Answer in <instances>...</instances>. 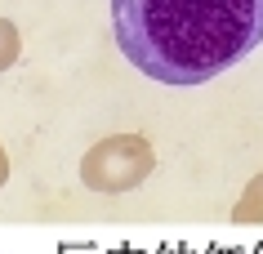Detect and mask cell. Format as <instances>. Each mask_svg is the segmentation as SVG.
<instances>
[{
  "label": "cell",
  "instance_id": "obj_3",
  "mask_svg": "<svg viewBox=\"0 0 263 254\" xmlns=\"http://www.w3.org/2000/svg\"><path fill=\"white\" fill-rule=\"evenodd\" d=\"M236 219L241 223H263V174L246 187V197L236 201Z\"/></svg>",
  "mask_w": 263,
  "mask_h": 254
},
{
  "label": "cell",
  "instance_id": "obj_2",
  "mask_svg": "<svg viewBox=\"0 0 263 254\" xmlns=\"http://www.w3.org/2000/svg\"><path fill=\"white\" fill-rule=\"evenodd\" d=\"M156 156L152 143L139 139V134H116V139H103L98 147H89L81 161V179L94 192H129L139 187L147 174H152Z\"/></svg>",
  "mask_w": 263,
  "mask_h": 254
},
{
  "label": "cell",
  "instance_id": "obj_1",
  "mask_svg": "<svg viewBox=\"0 0 263 254\" xmlns=\"http://www.w3.org/2000/svg\"><path fill=\"white\" fill-rule=\"evenodd\" d=\"M111 23L143 76L201 85L263 41V0H125Z\"/></svg>",
  "mask_w": 263,
  "mask_h": 254
},
{
  "label": "cell",
  "instance_id": "obj_4",
  "mask_svg": "<svg viewBox=\"0 0 263 254\" xmlns=\"http://www.w3.org/2000/svg\"><path fill=\"white\" fill-rule=\"evenodd\" d=\"M18 27L9 23V18H0V71L5 67H14V58H18Z\"/></svg>",
  "mask_w": 263,
  "mask_h": 254
},
{
  "label": "cell",
  "instance_id": "obj_5",
  "mask_svg": "<svg viewBox=\"0 0 263 254\" xmlns=\"http://www.w3.org/2000/svg\"><path fill=\"white\" fill-rule=\"evenodd\" d=\"M5 179H9V156H5V147H0V187H5Z\"/></svg>",
  "mask_w": 263,
  "mask_h": 254
}]
</instances>
